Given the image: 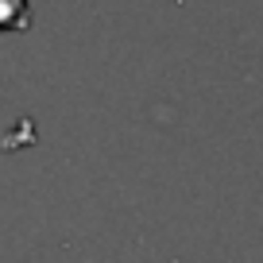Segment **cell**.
Returning <instances> with one entry per match:
<instances>
[{"label": "cell", "instance_id": "cell-1", "mask_svg": "<svg viewBox=\"0 0 263 263\" xmlns=\"http://www.w3.org/2000/svg\"><path fill=\"white\" fill-rule=\"evenodd\" d=\"M31 20L27 0H0V31H24Z\"/></svg>", "mask_w": 263, "mask_h": 263}]
</instances>
